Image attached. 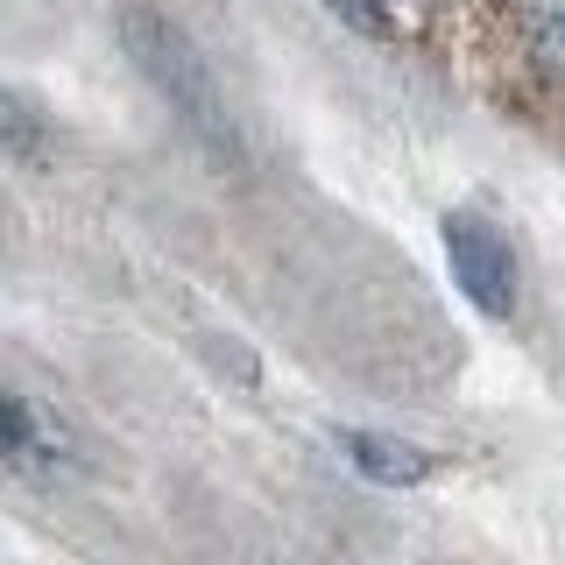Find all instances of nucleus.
Here are the masks:
<instances>
[{"instance_id": "f257e3e1", "label": "nucleus", "mask_w": 565, "mask_h": 565, "mask_svg": "<svg viewBox=\"0 0 565 565\" xmlns=\"http://www.w3.org/2000/svg\"><path fill=\"white\" fill-rule=\"evenodd\" d=\"M128 43H135V57L141 71H149L156 85L170 93V106L199 128L212 149H234V135H226V114H220V93H212V78H205V64L191 57V43L177 35L170 22H156V14H128Z\"/></svg>"}, {"instance_id": "f03ea898", "label": "nucleus", "mask_w": 565, "mask_h": 565, "mask_svg": "<svg viewBox=\"0 0 565 565\" xmlns=\"http://www.w3.org/2000/svg\"><path fill=\"white\" fill-rule=\"evenodd\" d=\"M446 262H452V282L488 318H502L516 305V262H509V247L494 241L481 220H446Z\"/></svg>"}, {"instance_id": "7ed1b4c3", "label": "nucleus", "mask_w": 565, "mask_h": 565, "mask_svg": "<svg viewBox=\"0 0 565 565\" xmlns=\"http://www.w3.org/2000/svg\"><path fill=\"white\" fill-rule=\"evenodd\" d=\"M347 459L367 473V481H417L424 473V452H411V446H388V438H367V431H353L347 438Z\"/></svg>"}, {"instance_id": "20e7f679", "label": "nucleus", "mask_w": 565, "mask_h": 565, "mask_svg": "<svg viewBox=\"0 0 565 565\" xmlns=\"http://www.w3.org/2000/svg\"><path fill=\"white\" fill-rule=\"evenodd\" d=\"M523 43L544 71H565V0H523Z\"/></svg>"}, {"instance_id": "39448f33", "label": "nucleus", "mask_w": 565, "mask_h": 565, "mask_svg": "<svg viewBox=\"0 0 565 565\" xmlns=\"http://www.w3.org/2000/svg\"><path fill=\"white\" fill-rule=\"evenodd\" d=\"M332 8H340V14H347V22H353V29H367V35H375V29H382V14H375V0H332Z\"/></svg>"}]
</instances>
